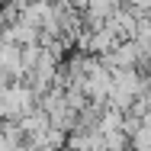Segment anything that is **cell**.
<instances>
[{
	"label": "cell",
	"mask_w": 151,
	"mask_h": 151,
	"mask_svg": "<svg viewBox=\"0 0 151 151\" xmlns=\"http://www.w3.org/2000/svg\"><path fill=\"white\" fill-rule=\"evenodd\" d=\"M0 68L13 77V81H23L26 77V64H23V45L19 42H3L0 45Z\"/></svg>",
	"instance_id": "obj_1"
},
{
	"label": "cell",
	"mask_w": 151,
	"mask_h": 151,
	"mask_svg": "<svg viewBox=\"0 0 151 151\" xmlns=\"http://www.w3.org/2000/svg\"><path fill=\"white\" fill-rule=\"evenodd\" d=\"M151 68V48H148V58H145V71Z\"/></svg>",
	"instance_id": "obj_2"
}]
</instances>
